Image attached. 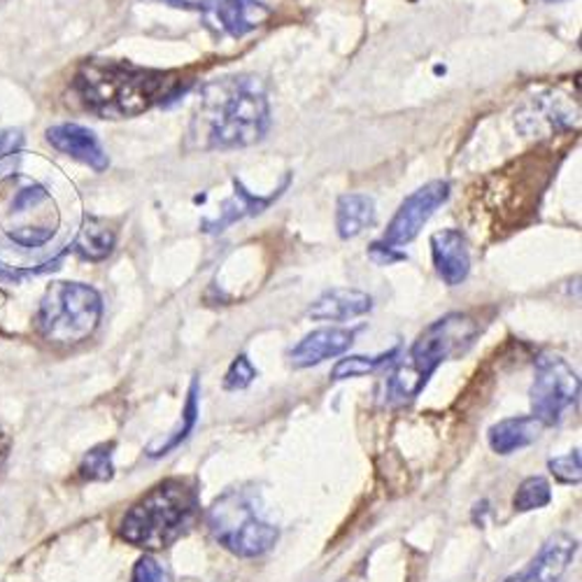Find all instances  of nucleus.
<instances>
[{
  "label": "nucleus",
  "instance_id": "f03ea898",
  "mask_svg": "<svg viewBox=\"0 0 582 582\" xmlns=\"http://www.w3.org/2000/svg\"><path fill=\"white\" fill-rule=\"evenodd\" d=\"M187 79L175 70L140 68L127 62L89 58L73 77V91L100 119L138 117L185 91Z\"/></svg>",
  "mask_w": 582,
  "mask_h": 582
},
{
  "label": "nucleus",
  "instance_id": "9d476101",
  "mask_svg": "<svg viewBox=\"0 0 582 582\" xmlns=\"http://www.w3.org/2000/svg\"><path fill=\"white\" fill-rule=\"evenodd\" d=\"M200 12H208L217 26L235 40L256 31L273 14L261 0H204Z\"/></svg>",
  "mask_w": 582,
  "mask_h": 582
},
{
  "label": "nucleus",
  "instance_id": "6e6552de",
  "mask_svg": "<svg viewBox=\"0 0 582 582\" xmlns=\"http://www.w3.org/2000/svg\"><path fill=\"white\" fill-rule=\"evenodd\" d=\"M450 198V185L446 179H433V183L413 191L404 204L398 206L396 215L383 235V243L392 248H404L419 235L433 212Z\"/></svg>",
  "mask_w": 582,
  "mask_h": 582
},
{
  "label": "nucleus",
  "instance_id": "c756f323",
  "mask_svg": "<svg viewBox=\"0 0 582 582\" xmlns=\"http://www.w3.org/2000/svg\"><path fill=\"white\" fill-rule=\"evenodd\" d=\"M154 3H164L175 10H187V12H200V3H194V0H154Z\"/></svg>",
  "mask_w": 582,
  "mask_h": 582
},
{
  "label": "nucleus",
  "instance_id": "f257e3e1",
  "mask_svg": "<svg viewBox=\"0 0 582 582\" xmlns=\"http://www.w3.org/2000/svg\"><path fill=\"white\" fill-rule=\"evenodd\" d=\"M271 129L264 85L252 75L222 77L200 89L189 124V147L238 150L259 143Z\"/></svg>",
  "mask_w": 582,
  "mask_h": 582
},
{
  "label": "nucleus",
  "instance_id": "2f4dec72",
  "mask_svg": "<svg viewBox=\"0 0 582 582\" xmlns=\"http://www.w3.org/2000/svg\"><path fill=\"white\" fill-rule=\"evenodd\" d=\"M550 3H557V0H550Z\"/></svg>",
  "mask_w": 582,
  "mask_h": 582
},
{
  "label": "nucleus",
  "instance_id": "1a4fd4ad",
  "mask_svg": "<svg viewBox=\"0 0 582 582\" xmlns=\"http://www.w3.org/2000/svg\"><path fill=\"white\" fill-rule=\"evenodd\" d=\"M575 552L578 540L571 534L559 531L546 540L525 571H519L506 582H559L575 559Z\"/></svg>",
  "mask_w": 582,
  "mask_h": 582
},
{
  "label": "nucleus",
  "instance_id": "2eb2a0df",
  "mask_svg": "<svg viewBox=\"0 0 582 582\" xmlns=\"http://www.w3.org/2000/svg\"><path fill=\"white\" fill-rule=\"evenodd\" d=\"M546 427L534 415L508 417L490 429V448L496 454H513L521 448H529Z\"/></svg>",
  "mask_w": 582,
  "mask_h": 582
},
{
  "label": "nucleus",
  "instance_id": "4468645a",
  "mask_svg": "<svg viewBox=\"0 0 582 582\" xmlns=\"http://www.w3.org/2000/svg\"><path fill=\"white\" fill-rule=\"evenodd\" d=\"M373 310V298L359 289H331L319 296L308 310V317L319 322H348Z\"/></svg>",
  "mask_w": 582,
  "mask_h": 582
},
{
  "label": "nucleus",
  "instance_id": "dca6fc26",
  "mask_svg": "<svg viewBox=\"0 0 582 582\" xmlns=\"http://www.w3.org/2000/svg\"><path fill=\"white\" fill-rule=\"evenodd\" d=\"M233 187H235V194L229 200H224L222 210H219V217L217 219H212V222H206L204 224L206 231L219 233V231L229 229L231 224L240 222V219L264 212L273 204V200L279 196V191H275L271 196H252L243 185L238 183V179H233Z\"/></svg>",
  "mask_w": 582,
  "mask_h": 582
},
{
  "label": "nucleus",
  "instance_id": "6ab92c4d",
  "mask_svg": "<svg viewBox=\"0 0 582 582\" xmlns=\"http://www.w3.org/2000/svg\"><path fill=\"white\" fill-rule=\"evenodd\" d=\"M198 421V380H191L189 394H187V404L183 410V417H179L177 427H173L164 438L154 440V443L147 448L150 457H164L171 454L175 448H179L189 438Z\"/></svg>",
  "mask_w": 582,
  "mask_h": 582
},
{
  "label": "nucleus",
  "instance_id": "5701e85b",
  "mask_svg": "<svg viewBox=\"0 0 582 582\" xmlns=\"http://www.w3.org/2000/svg\"><path fill=\"white\" fill-rule=\"evenodd\" d=\"M24 187L17 189L10 200V212L12 215H22L26 210H35L40 206L50 204V194L45 187H40L37 183H31V179H22Z\"/></svg>",
  "mask_w": 582,
  "mask_h": 582
},
{
  "label": "nucleus",
  "instance_id": "7ed1b4c3",
  "mask_svg": "<svg viewBox=\"0 0 582 582\" xmlns=\"http://www.w3.org/2000/svg\"><path fill=\"white\" fill-rule=\"evenodd\" d=\"M200 515V492L191 477H168L124 515L119 534L127 543L164 550L183 538Z\"/></svg>",
  "mask_w": 582,
  "mask_h": 582
},
{
  "label": "nucleus",
  "instance_id": "0eeeda50",
  "mask_svg": "<svg viewBox=\"0 0 582 582\" xmlns=\"http://www.w3.org/2000/svg\"><path fill=\"white\" fill-rule=\"evenodd\" d=\"M531 410L543 427L559 425L569 408L578 404L580 377L567 359L543 354L536 361L531 385Z\"/></svg>",
  "mask_w": 582,
  "mask_h": 582
},
{
  "label": "nucleus",
  "instance_id": "393cba45",
  "mask_svg": "<svg viewBox=\"0 0 582 582\" xmlns=\"http://www.w3.org/2000/svg\"><path fill=\"white\" fill-rule=\"evenodd\" d=\"M56 233V224H37V227H14L8 231L10 240H14L17 245L35 250L47 245Z\"/></svg>",
  "mask_w": 582,
  "mask_h": 582
},
{
  "label": "nucleus",
  "instance_id": "423d86ee",
  "mask_svg": "<svg viewBox=\"0 0 582 582\" xmlns=\"http://www.w3.org/2000/svg\"><path fill=\"white\" fill-rule=\"evenodd\" d=\"M208 527L219 546L245 559L271 552L279 538V529L261 515L254 496L238 490L215 501L208 513Z\"/></svg>",
  "mask_w": 582,
  "mask_h": 582
},
{
  "label": "nucleus",
  "instance_id": "412c9836",
  "mask_svg": "<svg viewBox=\"0 0 582 582\" xmlns=\"http://www.w3.org/2000/svg\"><path fill=\"white\" fill-rule=\"evenodd\" d=\"M550 501H552V490H550L548 480L540 475H531L527 480H521V485L515 492L513 506L517 513H529V510L546 508Z\"/></svg>",
  "mask_w": 582,
  "mask_h": 582
},
{
  "label": "nucleus",
  "instance_id": "b1692460",
  "mask_svg": "<svg viewBox=\"0 0 582 582\" xmlns=\"http://www.w3.org/2000/svg\"><path fill=\"white\" fill-rule=\"evenodd\" d=\"M550 473L554 475L557 483L561 485H580L582 466H580V450H571L564 457L550 459Z\"/></svg>",
  "mask_w": 582,
  "mask_h": 582
},
{
  "label": "nucleus",
  "instance_id": "4be33fe9",
  "mask_svg": "<svg viewBox=\"0 0 582 582\" xmlns=\"http://www.w3.org/2000/svg\"><path fill=\"white\" fill-rule=\"evenodd\" d=\"M112 443H103L87 452L83 466H79V475L85 480H96V483H106V480L112 477L114 466H112Z\"/></svg>",
  "mask_w": 582,
  "mask_h": 582
},
{
  "label": "nucleus",
  "instance_id": "aec40b11",
  "mask_svg": "<svg viewBox=\"0 0 582 582\" xmlns=\"http://www.w3.org/2000/svg\"><path fill=\"white\" fill-rule=\"evenodd\" d=\"M398 354V350H389L383 354H375V356H364V354H356V356H348V359H340L338 364L331 371L333 380H348V377H364L371 375L375 371L383 369L385 364Z\"/></svg>",
  "mask_w": 582,
  "mask_h": 582
},
{
  "label": "nucleus",
  "instance_id": "bb28decb",
  "mask_svg": "<svg viewBox=\"0 0 582 582\" xmlns=\"http://www.w3.org/2000/svg\"><path fill=\"white\" fill-rule=\"evenodd\" d=\"M131 582H173V575L162 561L154 559L152 554H145L135 561Z\"/></svg>",
  "mask_w": 582,
  "mask_h": 582
},
{
  "label": "nucleus",
  "instance_id": "c85d7f7f",
  "mask_svg": "<svg viewBox=\"0 0 582 582\" xmlns=\"http://www.w3.org/2000/svg\"><path fill=\"white\" fill-rule=\"evenodd\" d=\"M24 145V135L19 129H0V162L17 154Z\"/></svg>",
  "mask_w": 582,
  "mask_h": 582
},
{
  "label": "nucleus",
  "instance_id": "f8f14e48",
  "mask_svg": "<svg viewBox=\"0 0 582 582\" xmlns=\"http://www.w3.org/2000/svg\"><path fill=\"white\" fill-rule=\"evenodd\" d=\"M431 256L436 273L448 287L461 285L471 273L469 243L457 229H443L431 235Z\"/></svg>",
  "mask_w": 582,
  "mask_h": 582
},
{
  "label": "nucleus",
  "instance_id": "20e7f679",
  "mask_svg": "<svg viewBox=\"0 0 582 582\" xmlns=\"http://www.w3.org/2000/svg\"><path fill=\"white\" fill-rule=\"evenodd\" d=\"M477 336V325L471 317L452 312L436 319L413 343L408 356L400 361L387 383L392 404H410L427 387L429 377L446 359L464 352Z\"/></svg>",
  "mask_w": 582,
  "mask_h": 582
},
{
  "label": "nucleus",
  "instance_id": "ddd939ff",
  "mask_svg": "<svg viewBox=\"0 0 582 582\" xmlns=\"http://www.w3.org/2000/svg\"><path fill=\"white\" fill-rule=\"evenodd\" d=\"M356 331L352 329H317L308 333L300 343L289 352V361L294 369H310L325 364L327 359L345 354L354 343Z\"/></svg>",
  "mask_w": 582,
  "mask_h": 582
},
{
  "label": "nucleus",
  "instance_id": "39448f33",
  "mask_svg": "<svg viewBox=\"0 0 582 582\" xmlns=\"http://www.w3.org/2000/svg\"><path fill=\"white\" fill-rule=\"evenodd\" d=\"M103 315V298L83 283H54L37 310V331L54 345H77L94 336Z\"/></svg>",
  "mask_w": 582,
  "mask_h": 582
},
{
  "label": "nucleus",
  "instance_id": "a211bd4d",
  "mask_svg": "<svg viewBox=\"0 0 582 582\" xmlns=\"http://www.w3.org/2000/svg\"><path fill=\"white\" fill-rule=\"evenodd\" d=\"M114 245H117V233L114 229H110L106 219L87 217L77 231L73 250L87 261H103L112 254Z\"/></svg>",
  "mask_w": 582,
  "mask_h": 582
},
{
  "label": "nucleus",
  "instance_id": "f3484780",
  "mask_svg": "<svg viewBox=\"0 0 582 582\" xmlns=\"http://www.w3.org/2000/svg\"><path fill=\"white\" fill-rule=\"evenodd\" d=\"M375 224V200L366 194H343L336 206V229L343 240L356 238Z\"/></svg>",
  "mask_w": 582,
  "mask_h": 582
},
{
  "label": "nucleus",
  "instance_id": "cd10ccee",
  "mask_svg": "<svg viewBox=\"0 0 582 582\" xmlns=\"http://www.w3.org/2000/svg\"><path fill=\"white\" fill-rule=\"evenodd\" d=\"M369 256L377 266H392V264H396V261L408 259L406 252H398V248H392V245L383 243V240H377V243H373L369 248Z\"/></svg>",
  "mask_w": 582,
  "mask_h": 582
},
{
  "label": "nucleus",
  "instance_id": "9b49d317",
  "mask_svg": "<svg viewBox=\"0 0 582 582\" xmlns=\"http://www.w3.org/2000/svg\"><path fill=\"white\" fill-rule=\"evenodd\" d=\"M47 143L62 154L73 156L75 162L94 168L96 173H103L110 166V158L106 150L100 147L98 138L91 129L79 124H56L47 129Z\"/></svg>",
  "mask_w": 582,
  "mask_h": 582
},
{
  "label": "nucleus",
  "instance_id": "a878e982",
  "mask_svg": "<svg viewBox=\"0 0 582 582\" xmlns=\"http://www.w3.org/2000/svg\"><path fill=\"white\" fill-rule=\"evenodd\" d=\"M254 380H256V369L252 366V361L245 354H240L233 359V364L224 375V389L227 392L248 389Z\"/></svg>",
  "mask_w": 582,
  "mask_h": 582
},
{
  "label": "nucleus",
  "instance_id": "7c9ffc66",
  "mask_svg": "<svg viewBox=\"0 0 582 582\" xmlns=\"http://www.w3.org/2000/svg\"><path fill=\"white\" fill-rule=\"evenodd\" d=\"M6 454H8V440L3 436H0V461L6 459Z\"/></svg>",
  "mask_w": 582,
  "mask_h": 582
}]
</instances>
